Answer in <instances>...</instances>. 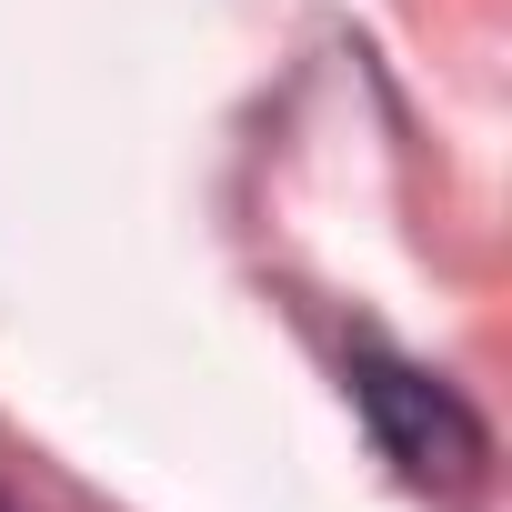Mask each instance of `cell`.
<instances>
[{
	"label": "cell",
	"mask_w": 512,
	"mask_h": 512,
	"mask_svg": "<svg viewBox=\"0 0 512 512\" xmlns=\"http://www.w3.org/2000/svg\"><path fill=\"white\" fill-rule=\"evenodd\" d=\"M342 382H352V412H362V432L382 442V462L412 482V492H432V502H472L482 482H492V422L442 382V372H422L412 352H392V342H352L342 352Z\"/></svg>",
	"instance_id": "6da1fadb"
},
{
	"label": "cell",
	"mask_w": 512,
	"mask_h": 512,
	"mask_svg": "<svg viewBox=\"0 0 512 512\" xmlns=\"http://www.w3.org/2000/svg\"><path fill=\"white\" fill-rule=\"evenodd\" d=\"M0 512H21V502H11V492H0Z\"/></svg>",
	"instance_id": "7a4b0ae2"
}]
</instances>
